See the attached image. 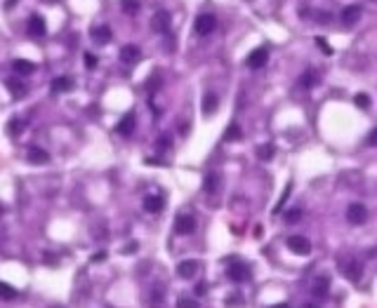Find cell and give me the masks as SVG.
Listing matches in <instances>:
<instances>
[{"label": "cell", "instance_id": "obj_1", "mask_svg": "<svg viewBox=\"0 0 377 308\" xmlns=\"http://www.w3.org/2000/svg\"><path fill=\"white\" fill-rule=\"evenodd\" d=\"M226 275L233 282H248L252 278V271L245 261H238V259H229V266H226Z\"/></svg>", "mask_w": 377, "mask_h": 308}, {"label": "cell", "instance_id": "obj_2", "mask_svg": "<svg viewBox=\"0 0 377 308\" xmlns=\"http://www.w3.org/2000/svg\"><path fill=\"white\" fill-rule=\"evenodd\" d=\"M215 29H217V19H215V14H210V12L198 14L196 21H193V31H196V35H201V38L210 35Z\"/></svg>", "mask_w": 377, "mask_h": 308}, {"label": "cell", "instance_id": "obj_3", "mask_svg": "<svg viewBox=\"0 0 377 308\" xmlns=\"http://www.w3.org/2000/svg\"><path fill=\"white\" fill-rule=\"evenodd\" d=\"M151 29L156 31V33H168L172 29V17H170L168 10H158L153 12V17H151Z\"/></svg>", "mask_w": 377, "mask_h": 308}, {"label": "cell", "instance_id": "obj_4", "mask_svg": "<svg viewBox=\"0 0 377 308\" xmlns=\"http://www.w3.org/2000/svg\"><path fill=\"white\" fill-rule=\"evenodd\" d=\"M347 221L351 226H361V224H366L368 221V209L363 203H351L347 207Z\"/></svg>", "mask_w": 377, "mask_h": 308}, {"label": "cell", "instance_id": "obj_5", "mask_svg": "<svg viewBox=\"0 0 377 308\" xmlns=\"http://www.w3.org/2000/svg\"><path fill=\"white\" fill-rule=\"evenodd\" d=\"M342 271H344V275H347V280H351V282H359V280L363 278V263H361L359 259H354V256L344 259Z\"/></svg>", "mask_w": 377, "mask_h": 308}, {"label": "cell", "instance_id": "obj_6", "mask_svg": "<svg viewBox=\"0 0 377 308\" xmlns=\"http://www.w3.org/2000/svg\"><path fill=\"white\" fill-rule=\"evenodd\" d=\"M267 61H269V50L267 47H255V50L248 54V59H245V66L252 69V71H257V69H262V66L267 64Z\"/></svg>", "mask_w": 377, "mask_h": 308}, {"label": "cell", "instance_id": "obj_7", "mask_svg": "<svg viewBox=\"0 0 377 308\" xmlns=\"http://www.w3.org/2000/svg\"><path fill=\"white\" fill-rule=\"evenodd\" d=\"M288 250H290L292 254L307 256L309 252H311V243H309V238H304V235H290V238H288Z\"/></svg>", "mask_w": 377, "mask_h": 308}, {"label": "cell", "instance_id": "obj_8", "mask_svg": "<svg viewBox=\"0 0 377 308\" xmlns=\"http://www.w3.org/2000/svg\"><path fill=\"white\" fill-rule=\"evenodd\" d=\"M196 231V219L191 214H180L174 219V233H180V235H191Z\"/></svg>", "mask_w": 377, "mask_h": 308}, {"label": "cell", "instance_id": "obj_9", "mask_svg": "<svg viewBox=\"0 0 377 308\" xmlns=\"http://www.w3.org/2000/svg\"><path fill=\"white\" fill-rule=\"evenodd\" d=\"M330 292V275H316L313 278V285H311V294L316 299H323L325 294Z\"/></svg>", "mask_w": 377, "mask_h": 308}, {"label": "cell", "instance_id": "obj_10", "mask_svg": "<svg viewBox=\"0 0 377 308\" xmlns=\"http://www.w3.org/2000/svg\"><path fill=\"white\" fill-rule=\"evenodd\" d=\"M198 268H201V263H198L196 259H186V261L177 263V275L184 278V280H191V278H196Z\"/></svg>", "mask_w": 377, "mask_h": 308}, {"label": "cell", "instance_id": "obj_11", "mask_svg": "<svg viewBox=\"0 0 377 308\" xmlns=\"http://www.w3.org/2000/svg\"><path fill=\"white\" fill-rule=\"evenodd\" d=\"M45 33H47L45 19H43L41 14H31L29 17V35H33V38H43Z\"/></svg>", "mask_w": 377, "mask_h": 308}, {"label": "cell", "instance_id": "obj_12", "mask_svg": "<svg viewBox=\"0 0 377 308\" xmlns=\"http://www.w3.org/2000/svg\"><path fill=\"white\" fill-rule=\"evenodd\" d=\"M142 59V50L137 45H123L121 47V61L123 64H137Z\"/></svg>", "mask_w": 377, "mask_h": 308}, {"label": "cell", "instance_id": "obj_13", "mask_svg": "<svg viewBox=\"0 0 377 308\" xmlns=\"http://www.w3.org/2000/svg\"><path fill=\"white\" fill-rule=\"evenodd\" d=\"M222 186V174L220 172H208L203 179V191L208 193V195H215L217 191H220Z\"/></svg>", "mask_w": 377, "mask_h": 308}, {"label": "cell", "instance_id": "obj_14", "mask_svg": "<svg viewBox=\"0 0 377 308\" xmlns=\"http://www.w3.org/2000/svg\"><path fill=\"white\" fill-rule=\"evenodd\" d=\"M149 303H151V308H163V303H165V285L163 282H156V285L151 287Z\"/></svg>", "mask_w": 377, "mask_h": 308}, {"label": "cell", "instance_id": "obj_15", "mask_svg": "<svg viewBox=\"0 0 377 308\" xmlns=\"http://www.w3.org/2000/svg\"><path fill=\"white\" fill-rule=\"evenodd\" d=\"M26 160L31 165H47L50 163V153L45 148H38V146H31L29 153H26Z\"/></svg>", "mask_w": 377, "mask_h": 308}, {"label": "cell", "instance_id": "obj_16", "mask_svg": "<svg viewBox=\"0 0 377 308\" xmlns=\"http://www.w3.org/2000/svg\"><path fill=\"white\" fill-rule=\"evenodd\" d=\"M319 80H321L319 71H316V69H307V71H304V73L300 76L297 85H300V87H304V90H311V87H316V85H319Z\"/></svg>", "mask_w": 377, "mask_h": 308}, {"label": "cell", "instance_id": "obj_17", "mask_svg": "<svg viewBox=\"0 0 377 308\" xmlns=\"http://www.w3.org/2000/svg\"><path fill=\"white\" fill-rule=\"evenodd\" d=\"M361 10H363L361 5H347V7H344L342 14H340V19H342L344 26H351V24L359 21V19H361Z\"/></svg>", "mask_w": 377, "mask_h": 308}, {"label": "cell", "instance_id": "obj_18", "mask_svg": "<svg viewBox=\"0 0 377 308\" xmlns=\"http://www.w3.org/2000/svg\"><path fill=\"white\" fill-rule=\"evenodd\" d=\"M90 35H92V40L97 42V45H106V42L113 38V31H111V26H94V29L90 31Z\"/></svg>", "mask_w": 377, "mask_h": 308}, {"label": "cell", "instance_id": "obj_19", "mask_svg": "<svg viewBox=\"0 0 377 308\" xmlns=\"http://www.w3.org/2000/svg\"><path fill=\"white\" fill-rule=\"evenodd\" d=\"M5 87L10 90V94L14 97V99H24V97H26V92H29V90H26V85H24L22 80H17V78H10V80H5Z\"/></svg>", "mask_w": 377, "mask_h": 308}, {"label": "cell", "instance_id": "obj_20", "mask_svg": "<svg viewBox=\"0 0 377 308\" xmlns=\"http://www.w3.org/2000/svg\"><path fill=\"white\" fill-rule=\"evenodd\" d=\"M134 122H137V118H134V113H125L123 116V120L118 122V134H123V137H130V134L134 132Z\"/></svg>", "mask_w": 377, "mask_h": 308}, {"label": "cell", "instance_id": "obj_21", "mask_svg": "<svg viewBox=\"0 0 377 308\" xmlns=\"http://www.w3.org/2000/svg\"><path fill=\"white\" fill-rule=\"evenodd\" d=\"M163 207H165V200L161 195H146L144 198V209L149 214H158V212H163Z\"/></svg>", "mask_w": 377, "mask_h": 308}, {"label": "cell", "instance_id": "obj_22", "mask_svg": "<svg viewBox=\"0 0 377 308\" xmlns=\"http://www.w3.org/2000/svg\"><path fill=\"white\" fill-rule=\"evenodd\" d=\"M12 69H14V73H19V76H31V73H35V64L29 61V59H14V61H12Z\"/></svg>", "mask_w": 377, "mask_h": 308}, {"label": "cell", "instance_id": "obj_23", "mask_svg": "<svg viewBox=\"0 0 377 308\" xmlns=\"http://www.w3.org/2000/svg\"><path fill=\"white\" fill-rule=\"evenodd\" d=\"M73 90V80L69 76H59L52 80V92L54 94H64V92H71Z\"/></svg>", "mask_w": 377, "mask_h": 308}, {"label": "cell", "instance_id": "obj_24", "mask_svg": "<svg viewBox=\"0 0 377 308\" xmlns=\"http://www.w3.org/2000/svg\"><path fill=\"white\" fill-rule=\"evenodd\" d=\"M217 106H220V99H217V94L208 92L203 97V116H212L217 111Z\"/></svg>", "mask_w": 377, "mask_h": 308}, {"label": "cell", "instance_id": "obj_25", "mask_svg": "<svg viewBox=\"0 0 377 308\" xmlns=\"http://www.w3.org/2000/svg\"><path fill=\"white\" fill-rule=\"evenodd\" d=\"M243 137V129H241V125L238 122H231L229 127H226V132H224V141H238Z\"/></svg>", "mask_w": 377, "mask_h": 308}, {"label": "cell", "instance_id": "obj_26", "mask_svg": "<svg viewBox=\"0 0 377 308\" xmlns=\"http://www.w3.org/2000/svg\"><path fill=\"white\" fill-rule=\"evenodd\" d=\"M273 153H276V148H273V144H264V146H257V151L255 156L260 158L262 163H267V160H271Z\"/></svg>", "mask_w": 377, "mask_h": 308}, {"label": "cell", "instance_id": "obj_27", "mask_svg": "<svg viewBox=\"0 0 377 308\" xmlns=\"http://www.w3.org/2000/svg\"><path fill=\"white\" fill-rule=\"evenodd\" d=\"M17 297H19V292L14 290V287L7 285V282H0V299H3V301H14Z\"/></svg>", "mask_w": 377, "mask_h": 308}, {"label": "cell", "instance_id": "obj_28", "mask_svg": "<svg viewBox=\"0 0 377 308\" xmlns=\"http://www.w3.org/2000/svg\"><path fill=\"white\" fill-rule=\"evenodd\" d=\"M121 7L125 14H137L140 12V0H121Z\"/></svg>", "mask_w": 377, "mask_h": 308}, {"label": "cell", "instance_id": "obj_29", "mask_svg": "<svg viewBox=\"0 0 377 308\" xmlns=\"http://www.w3.org/2000/svg\"><path fill=\"white\" fill-rule=\"evenodd\" d=\"M7 132L12 134V137H17V134L24 132V120H19V118H12L10 125H7Z\"/></svg>", "mask_w": 377, "mask_h": 308}, {"label": "cell", "instance_id": "obj_30", "mask_svg": "<svg viewBox=\"0 0 377 308\" xmlns=\"http://www.w3.org/2000/svg\"><path fill=\"white\" fill-rule=\"evenodd\" d=\"M354 104L359 106L361 111H370V97L361 92V94H356V97H354Z\"/></svg>", "mask_w": 377, "mask_h": 308}, {"label": "cell", "instance_id": "obj_31", "mask_svg": "<svg viewBox=\"0 0 377 308\" xmlns=\"http://www.w3.org/2000/svg\"><path fill=\"white\" fill-rule=\"evenodd\" d=\"M290 193H292V181H290V184H288V186H285V191H283V195H281L279 205L273 207V214H279V212H281V207H283V205H285V200L290 198Z\"/></svg>", "mask_w": 377, "mask_h": 308}, {"label": "cell", "instance_id": "obj_32", "mask_svg": "<svg viewBox=\"0 0 377 308\" xmlns=\"http://www.w3.org/2000/svg\"><path fill=\"white\" fill-rule=\"evenodd\" d=\"M177 308H201V306H198V301L191 297H180L177 299Z\"/></svg>", "mask_w": 377, "mask_h": 308}, {"label": "cell", "instance_id": "obj_33", "mask_svg": "<svg viewBox=\"0 0 377 308\" xmlns=\"http://www.w3.org/2000/svg\"><path fill=\"white\" fill-rule=\"evenodd\" d=\"M300 219H302V209L300 207L290 209V212H285V221H288V224H297Z\"/></svg>", "mask_w": 377, "mask_h": 308}, {"label": "cell", "instance_id": "obj_34", "mask_svg": "<svg viewBox=\"0 0 377 308\" xmlns=\"http://www.w3.org/2000/svg\"><path fill=\"white\" fill-rule=\"evenodd\" d=\"M146 87H149L151 92H156V90L161 87V73H153V78H149V80H146Z\"/></svg>", "mask_w": 377, "mask_h": 308}, {"label": "cell", "instance_id": "obj_35", "mask_svg": "<svg viewBox=\"0 0 377 308\" xmlns=\"http://www.w3.org/2000/svg\"><path fill=\"white\" fill-rule=\"evenodd\" d=\"M316 45H319L321 50H323V52L328 54V57H330V54H332V47L328 45V40H325V38H321V35H319V38H316Z\"/></svg>", "mask_w": 377, "mask_h": 308}, {"label": "cell", "instance_id": "obj_36", "mask_svg": "<svg viewBox=\"0 0 377 308\" xmlns=\"http://www.w3.org/2000/svg\"><path fill=\"white\" fill-rule=\"evenodd\" d=\"M85 66H87V69H97V57L87 52L85 54Z\"/></svg>", "mask_w": 377, "mask_h": 308}, {"label": "cell", "instance_id": "obj_37", "mask_svg": "<svg viewBox=\"0 0 377 308\" xmlns=\"http://www.w3.org/2000/svg\"><path fill=\"white\" fill-rule=\"evenodd\" d=\"M156 146H158V151H168L170 148V137H161Z\"/></svg>", "mask_w": 377, "mask_h": 308}, {"label": "cell", "instance_id": "obj_38", "mask_svg": "<svg viewBox=\"0 0 377 308\" xmlns=\"http://www.w3.org/2000/svg\"><path fill=\"white\" fill-rule=\"evenodd\" d=\"M104 259H106V252L102 250V252H97V254H92V259H90V261H92V263H99V261H104Z\"/></svg>", "mask_w": 377, "mask_h": 308}, {"label": "cell", "instance_id": "obj_39", "mask_svg": "<svg viewBox=\"0 0 377 308\" xmlns=\"http://www.w3.org/2000/svg\"><path fill=\"white\" fill-rule=\"evenodd\" d=\"M377 144V129H370V134H368V146H375Z\"/></svg>", "mask_w": 377, "mask_h": 308}, {"label": "cell", "instance_id": "obj_40", "mask_svg": "<svg viewBox=\"0 0 377 308\" xmlns=\"http://www.w3.org/2000/svg\"><path fill=\"white\" fill-rule=\"evenodd\" d=\"M205 292H208V285H205V282H198V285H196V294H198V297H203Z\"/></svg>", "mask_w": 377, "mask_h": 308}, {"label": "cell", "instance_id": "obj_41", "mask_svg": "<svg viewBox=\"0 0 377 308\" xmlns=\"http://www.w3.org/2000/svg\"><path fill=\"white\" fill-rule=\"evenodd\" d=\"M134 250H137V243L128 245V247H125V250H123V252H125V254H130V252H134Z\"/></svg>", "mask_w": 377, "mask_h": 308}, {"label": "cell", "instance_id": "obj_42", "mask_svg": "<svg viewBox=\"0 0 377 308\" xmlns=\"http://www.w3.org/2000/svg\"><path fill=\"white\" fill-rule=\"evenodd\" d=\"M17 3H19V0H5V7H7V10H12V7L17 5Z\"/></svg>", "mask_w": 377, "mask_h": 308}, {"label": "cell", "instance_id": "obj_43", "mask_svg": "<svg viewBox=\"0 0 377 308\" xmlns=\"http://www.w3.org/2000/svg\"><path fill=\"white\" fill-rule=\"evenodd\" d=\"M269 308H290L288 303H273V306H269Z\"/></svg>", "mask_w": 377, "mask_h": 308}, {"label": "cell", "instance_id": "obj_44", "mask_svg": "<svg viewBox=\"0 0 377 308\" xmlns=\"http://www.w3.org/2000/svg\"><path fill=\"white\" fill-rule=\"evenodd\" d=\"M302 308H321V306H319V303H313V301H311V303H304Z\"/></svg>", "mask_w": 377, "mask_h": 308}, {"label": "cell", "instance_id": "obj_45", "mask_svg": "<svg viewBox=\"0 0 377 308\" xmlns=\"http://www.w3.org/2000/svg\"><path fill=\"white\" fill-rule=\"evenodd\" d=\"M43 3H57V0H43Z\"/></svg>", "mask_w": 377, "mask_h": 308}]
</instances>
